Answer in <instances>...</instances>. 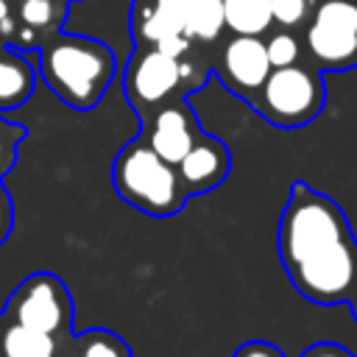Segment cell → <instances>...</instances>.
<instances>
[{
    "label": "cell",
    "instance_id": "cell-1",
    "mask_svg": "<svg viewBox=\"0 0 357 357\" xmlns=\"http://www.w3.org/2000/svg\"><path fill=\"white\" fill-rule=\"evenodd\" d=\"M282 268L307 301L346 304L357 284V240L343 209L304 181L290 187L276 229Z\"/></svg>",
    "mask_w": 357,
    "mask_h": 357
},
{
    "label": "cell",
    "instance_id": "cell-2",
    "mask_svg": "<svg viewBox=\"0 0 357 357\" xmlns=\"http://www.w3.org/2000/svg\"><path fill=\"white\" fill-rule=\"evenodd\" d=\"M39 70L67 106L92 109L114 75V53L89 36H56L42 47Z\"/></svg>",
    "mask_w": 357,
    "mask_h": 357
},
{
    "label": "cell",
    "instance_id": "cell-3",
    "mask_svg": "<svg viewBox=\"0 0 357 357\" xmlns=\"http://www.w3.org/2000/svg\"><path fill=\"white\" fill-rule=\"evenodd\" d=\"M117 195L153 218H167L184 206L187 190L178 178V167L165 162L148 142H128L112 167Z\"/></svg>",
    "mask_w": 357,
    "mask_h": 357
},
{
    "label": "cell",
    "instance_id": "cell-4",
    "mask_svg": "<svg viewBox=\"0 0 357 357\" xmlns=\"http://www.w3.org/2000/svg\"><path fill=\"white\" fill-rule=\"evenodd\" d=\"M326 103V86L321 70L312 64L273 67L251 106L279 128H301L312 123Z\"/></svg>",
    "mask_w": 357,
    "mask_h": 357
},
{
    "label": "cell",
    "instance_id": "cell-5",
    "mask_svg": "<svg viewBox=\"0 0 357 357\" xmlns=\"http://www.w3.org/2000/svg\"><path fill=\"white\" fill-rule=\"evenodd\" d=\"M3 318L11 324H22L28 329L53 335L61 349V343L73 335L70 290L56 273H47V271L31 273L11 290Z\"/></svg>",
    "mask_w": 357,
    "mask_h": 357
},
{
    "label": "cell",
    "instance_id": "cell-6",
    "mask_svg": "<svg viewBox=\"0 0 357 357\" xmlns=\"http://www.w3.org/2000/svg\"><path fill=\"white\" fill-rule=\"evenodd\" d=\"M304 47L321 73L357 67V0H315Z\"/></svg>",
    "mask_w": 357,
    "mask_h": 357
},
{
    "label": "cell",
    "instance_id": "cell-7",
    "mask_svg": "<svg viewBox=\"0 0 357 357\" xmlns=\"http://www.w3.org/2000/svg\"><path fill=\"white\" fill-rule=\"evenodd\" d=\"M181 73H184V64H178V59H173L156 47H142L128 59L126 95L139 109L162 103L165 98H170L178 89Z\"/></svg>",
    "mask_w": 357,
    "mask_h": 357
},
{
    "label": "cell",
    "instance_id": "cell-8",
    "mask_svg": "<svg viewBox=\"0 0 357 357\" xmlns=\"http://www.w3.org/2000/svg\"><path fill=\"white\" fill-rule=\"evenodd\" d=\"M271 61H268V50L265 42L259 36H231L218 59V73L223 78V84L245 98L248 103L254 100V95L259 92V86L265 84V78L271 75Z\"/></svg>",
    "mask_w": 357,
    "mask_h": 357
},
{
    "label": "cell",
    "instance_id": "cell-9",
    "mask_svg": "<svg viewBox=\"0 0 357 357\" xmlns=\"http://www.w3.org/2000/svg\"><path fill=\"white\" fill-rule=\"evenodd\" d=\"M198 126L192 120V114L181 106V103H170L165 109H159L153 114L151 123V134H148V145L170 165L178 167V162L190 153V148L198 139Z\"/></svg>",
    "mask_w": 357,
    "mask_h": 357
},
{
    "label": "cell",
    "instance_id": "cell-10",
    "mask_svg": "<svg viewBox=\"0 0 357 357\" xmlns=\"http://www.w3.org/2000/svg\"><path fill=\"white\" fill-rule=\"evenodd\" d=\"M229 165H231L229 148L220 139L201 134L190 148V153L178 162V178L187 192H206L226 178Z\"/></svg>",
    "mask_w": 357,
    "mask_h": 357
},
{
    "label": "cell",
    "instance_id": "cell-11",
    "mask_svg": "<svg viewBox=\"0 0 357 357\" xmlns=\"http://www.w3.org/2000/svg\"><path fill=\"white\" fill-rule=\"evenodd\" d=\"M59 354L61 357H134L128 343L117 332L103 329V326H92L86 332L70 335L61 343Z\"/></svg>",
    "mask_w": 357,
    "mask_h": 357
},
{
    "label": "cell",
    "instance_id": "cell-12",
    "mask_svg": "<svg viewBox=\"0 0 357 357\" xmlns=\"http://www.w3.org/2000/svg\"><path fill=\"white\" fill-rule=\"evenodd\" d=\"M0 357H59V340L53 335L6 321L0 332Z\"/></svg>",
    "mask_w": 357,
    "mask_h": 357
},
{
    "label": "cell",
    "instance_id": "cell-13",
    "mask_svg": "<svg viewBox=\"0 0 357 357\" xmlns=\"http://www.w3.org/2000/svg\"><path fill=\"white\" fill-rule=\"evenodd\" d=\"M223 22L237 36H262L273 25L271 0H223Z\"/></svg>",
    "mask_w": 357,
    "mask_h": 357
},
{
    "label": "cell",
    "instance_id": "cell-14",
    "mask_svg": "<svg viewBox=\"0 0 357 357\" xmlns=\"http://www.w3.org/2000/svg\"><path fill=\"white\" fill-rule=\"evenodd\" d=\"M36 75L33 67L14 56V53H0V109H14L25 103L33 92Z\"/></svg>",
    "mask_w": 357,
    "mask_h": 357
},
{
    "label": "cell",
    "instance_id": "cell-15",
    "mask_svg": "<svg viewBox=\"0 0 357 357\" xmlns=\"http://www.w3.org/2000/svg\"><path fill=\"white\" fill-rule=\"evenodd\" d=\"M131 28H134V36H137L142 45H148V47H156L159 42H165V39L173 36V33H181V31L153 6V0H142V3L134 8V22H131Z\"/></svg>",
    "mask_w": 357,
    "mask_h": 357
},
{
    "label": "cell",
    "instance_id": "cell-16",
    "mask_svg": "<svg viewBox=\"0 0 357 357\" xmlns=\"http://www.w3.org/2000/svg\"><path fill=\"white\" fill-rule=\"evenodd\" d=\"M226 28L223 22V0H195L184 25V36L190 39H201V42H212L220 36V31Z\"/></svg>",
    "mask_w": 357,
    "mask_h": 357
},
{
    "label": "cell",
    "instance_id": "cell-17",
    "mask_svg": "<svg viewBox=\"0 0 357 357\" xmlns=\"http://www.w3.org/2000/svg\"><path fill=\"white\" fill-rule=\"evenodd\" d=\"M64 0H22L20 3V20L31 31H47L61 20Z\"/></svg>",
    "mask_w": 357,
    "mask_h": 357
},
{
    "label": "cell",
    "instance_id": "cell-18",
    "mask_svg": "<svg viewBox=\"0 0 357 357\" xmlns=\"http://www.w3.org/2000/svg\"><path fill=\"white\" fill-rule=\"evenodd\" d=\"M265 50H268L271 67H290V64L301 61V42H298V36L293 31H284V28L268 36Z\"/></svg>",
    "mask_w": 357,
    "mask_h": 357
},
{
    "label": "cell",
    "instance_id": "cell-19",
    "mask_svg": "<svg viewBox=\"0 0 357 357\" xmlns=\"http://www.w3.org/2000/svg\"><path fill=\"white\" fill-rule=\"evenodd\" d=\"M312 6H315V0H271L273 25H279L284 31H296V28L307 25Z\"/></svg>",
    "mask_w": 357,
    "mask_h": 357
},
{
    "label": "cell",
    "instance_id": "cell-20",
    "mask_svg": "<svg viewBox=\"0 0 357 357\" xmlns=\"http://www.w3.org/2000/svg\"><path fill=\"white\" fill-rule=\"evenodd\" d=\"M195 0H153V6L184 33V25H187V17H190V8H192Z\"/></svg>",
    "mask_w": 357,
    "mask_h": 357
},
{
    "label": "cell",
    "instance_id": "cell-21",
    "mask_svg": "<svg viewBox=\"0 0 357 357\" xmlns=\"http://www.w3.org/2000/svg\"><path fill=\"white\" fill-rule=\"evenodd\" d=\"M231 357H284V354H282L279 346H273L271 340H259V337H257V340L240 343Z\"/></svg>",
    "mask_w": 357,
    "mask_h": 357
},
{
    "label": "cell",
    "instance_id": "cell-22",
    "mask_svg": "<svg viewBox=\"0 0 357 357\" xmlns=\"http://www.w3.org/2000/svg\"><path fill=\"white\" fill-rule=\"evenodd\" d=\"M301 357H354V354H351L346 346L335 343V340H318V343L307 346V349L301 351Z\"/></svg>",
    "mask_w": 357,
    "mask_h": 357
},
{
    "label": "cell",
    "instance_id": "cell-23",
    "mask_svg": "<svg viewBox=\"0 0 357 357\" xmlns=\"http://www.w3.org/2000/svg\"><path fill=\"white\" fill-rule=\"evenodd\" d=\"M17 131H20V128L0 123V173L11 165V148H14V137H17Z\"/></svg>",
    "mask_w": 357,
    "mask_h": 357
},
{
    "label": "cell",
    "instance_id": "cell-24",
    "mask_svg": "<svg viewBox=\"0 0 357 357\" xmlns=\"http://www.w3.org/2000/svg\"><path fill=\"white\" fill-rule=\"evenodd\" d=\"M156 50H162V53L178 59V56H184V53L190 50V36H184V33H173V36H167L165 42H159Z\"/></svg>",
    "mask_w": 357,
    "mask_h": 357
},
{
    "label": "cell",
    "instance_id": "cell-25",
    "mask_svg": "<svg viewBox=\"0 0 357 357\" xmlns=\"http://www.w3.org/2000/svg\"><path fill=\"white\" fill-rule=\"evenodd\" d=\"M8 231H11V201L0 184V243L8 237Z\"/></svg>",
    "mask_w": 357,
    "mask_h": 357
},
{
    "label": "cell",
    "instance_id": "cell-26",
    "mask_svg": "<svg viewBox=\"0 0 357 357\" xmlns=\"http://www.w3.org/2000/svg\"><path fill=\"white\" fill-rule=\"evenodd\" d=\"M349 310H351V315H354V321H357V284H354V290H351V296H349Z\"/></svg>",
    "mask_w": 357,
    "mask_h": 357
},
{
    "label": "cell",
    "instance_id": "cell-27",
    "mask_svg": "<svg viewBox=\"0 0 357 357\" xmlns=\"http://www.w3.org/2000/svg\"><path fill=\"white\" fill-rule=\"evenodd\" d=\"M3 17H8V3H6V0H0V20H3Z\"/></svg>",
    "mask_w": 357,
    "mask_h": 357
},
{
    "label": "cell",
    "instance_id": "cell-28",
    "mask_svg": "<svg viewBox=\"0 0 357 357\" xmlns=\"http://www.w3.org/2000/svg\"><path fill=\"white\" fill-rule=\"evenodd\" d=\"M3 324H6V318H3V312H0V332H3Z\"/></svg>",
    "mask_w": 357,
    "mask_h": 357
},
{
    "label": "cell",
    "instance_id": "cell-29",
    "mask_svg": "<svg viewBox=\"0 0 357 357\" xmlns=\"http://www.w3.org/2000/svg\"><path fill=\"white\" fill-rule=\"evenodd\" d=\"M59 357H61V354H59Z\"/></svg>",
    "mask_w": 357,
    "mask_h": 357
},
{
    "label": "cell",
    "instance_id": "cell-30",
    "mask_svg": "<svg viewBox=\"0 0 357 357\" xmlns=\"http://www.w3.org/2000/svg\"><path fill=\"white\" fill-rule=\"evenodd\" d=\"M64 3H67V0H64Z\"/></svg>",
    "mask_w": 357,
    "mask_h": 357
}]
</instances>
